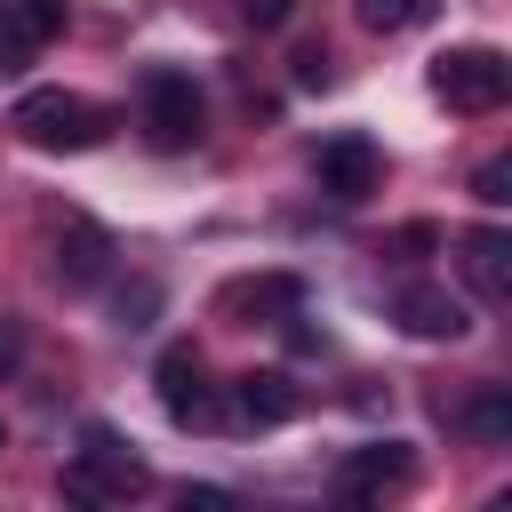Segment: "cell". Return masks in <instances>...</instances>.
Returning a JSON list of instances; mask_svg holds the SVG:
<instances>
[{"mask_svg": "<svg viewBox=\"0 0 512 512\" xmlns=\"http://www.w3.org/2000/svg\"><path fill=\"white\" fill-rule=\"evenodd\" d=\"M8 128H16L24 144H40V152H88V144L112 136L104 104H88V96H72V88H24L16 112H8Z\"/></svg>", "mask_w": 512, "mask_h": 512, "instance_id": "6da1fadb", "label": "cell"}, {"mask_svg": "<svg viewBox=\"0 0 512 512\" xmlns=\"http://www.w3.org/2000/svg\"><path fill=\"white\" fill-rule=\"evenodd\" d=\"M136 488H152L144 456H128V440L112 424H88L80 448H72V464H64V496L72 504H112V496H136Z\"/></svg>", "mask_w": 512, "mask_h": 512, "instance_id": "7a4b0ae2", "label": "cell"}, {"mask_svg": "<svg viewBox=\"0 0 512 512\" xmlns=\"http://www.w3.org/2000/svg\"><path fill=\"white\" fill-rule=\"evenodd\" d=\"M200 136H208V104H200L192 72L152 64V72H144V144H152V152H192Z\"/></svg>", "mask_w": 512, "mask_h": 512, "instance_id": "3957f363", "label": "cell"}, {"mask_svg": "<svg viewBox=\"0 0 512 512\" xmlns=\"http://www.w3.org/2000/svg\"><path fill=\"white\" fill-rule=\"evenodd\" d=\"M432 96L448 104V112H496L504 96H512V64H504V48H440L432 56Z\"/></svg>", "mask_w": 512, "mask_h": 512, "instance_id": "277c9868", "label": "cell"}, {"mask_svg": "<svg viewBox=\"0 0 512 512\" xmlns=\"http://www.w3.org/2000/svg\"><path fill=\"white\" fill-rule=\"evenodd\" d=\"M152 384H160L168 424H224V400L200 384V352H192V344H168L160 368H152Z\"/></svg>", "mask_w": 512, "mask_h": 512, "instance_id": "5b68a950", "label": "cell"}, {"mask_svg": "<svg viewBox=\"0 0 512 512\" xmlns=\"http://www.w3.org/2000/svg\"><path fill=\"white\" fill-rule=\"evenodd\" d=\"M312 168H320V192H328V200H368V192H376V176H384V152H376L360 128H344V136H328V144H320V160H312Z\"/></svg>", "mask_w": 512, "mask_h": 512, "instance_id": "8992f818", "label": "cell"}, {"mask_svg": "<svg viewBox=\"0 0 512 512\" xmlns=\"http://www.w3.org/2000/svg\"><path fill=\"white\" fill-rule=\"evenodd\" d=\"M296 408H304V392H296V384H288L280 368H248V376L232 384V416H240V424H256V432L288 424Z\"/></svg>", "mask_w": 512, "mask_h": 512, "instance_id": "52a82bcc", "label": "cell"}, {"mask_svg": "<svg viewBox=\"0 0 512 512\" xmlns=\"http://www.w3.org/2000/svg\"><path fill=\"white\" fill-rule=\"evenodd\" d=\"M400 328L424 336V344H456V336L472 328V312H464V296H448V288H408V296H400Z\"/></svg>", "mask_w": 512, "mask_h": 512, "instance_id": "ba28073f", "label": "cell"}, {"mask_svg": "<svg viewBox=\"0 0 512 512\" xmlns=\"http://www.w3.org/2000/svg\"><path fill=\"white\" fill-rule=\"evenodd\" d=\"M464 280L496 304V296H512V240L496 232V224H480V232H464Z\"/></svg>", "mask_w": 512, "mask_h": 512, "instance_id": "9c48e42d", "label": "cell"}, {"mask_svg": "<svg viewBox=\"0 0 512 512\" xmlns=\"http://www.w3.org/2000/svg\"><path fill=\"white\" fill-rule=\"evenodd\" d=\"M104 272H112V240H104L96 224H72V232L56 240V280H64V288H96Z\"/></svg>", "mask_w": 512, "mask_h": 512, "instance_id": "30bf717a", "label": "cell"}, {"mask_svg": "<svg viewBox=\"0 0 512 512\" xmlns=\"http://www.w3.org/2000/svg\"><path fill=\"white\" fill-rule=\"evenodd\" d=\"M408 472H416L408 440H376V448H360V456L344 464V496H376V488H400Z\"/></svg>", "mask_w": 512, "mask_h": 512, "instance_id": "8fae6325", "label": "cell"}, {"mask_svg": "<svg viewBox=\"0 0 512 512\" xmlns=\"http://www.w3.org/2000/svg\"><path fill=\"white\" fill-rule=\"evenodd\" d=\"M224 304H232V312H280V320H296V304H304V280H296V272L232 280V288H224Z\"/></svg>", "mask_w": 512, "mask_h": 512, "instance_id": "7c38bea8", "label": "cell"}, {"mask_svg": "<svg viewBox=\"0 0 512 512\" xmlns=\"http://www.w3.org/2000/svg\"><path fill=\"white\" fill-rule=\"evenodd\" d=\"M64 32V0H0V40L16 48H40Z\"/></svg>", "mask_w": 512, "mask_h": 512, "instance_id": "4fadbf2b", "label": "cell"}, {"mask_svg": "<svg viewBox=\"0 0 512 512\" xmlns=\"http://www.w3.org/2000/svg\"><path fill=\"white\" fill-rule=\"evenodd\" d=\"M464 432L488 440V448H504V440H512V392H504V384H480V392L464 400Z\"/></svg>", "mask_w": 512, "mask_h": 512, "instance_id": "5bb4252c", "label": "cell"}, {"mask_svg": "<svg viewBox=\"0 0 512 512\" xmlns=\"http://www.w3.org/2000/svg\"><path fill=\"white\" fill-rule=\"evenodd\" d=\"M352 8H360L368 32H408V24H424L440 0H352Z\"/></svg>", "mask_w": 512, "mask_h": 512, "instance_id": "9a60e30c", "label": "cell"}, {"mask_svg": "<svg viewBox=\"0 0 512 512\" xmlns=\"http://www.w3.org/2000/svg\"><path fill=\"white\" fill-rule=\"evenodd\" d=\"M472 200H480V208H504V200H512V160H480Z\"/></svg>", "mask_w": 512, "mask_h": 512, "instance_id": "2e32d148", "label": "cell"}, {"mask_svg": "<svg viewBox=\"0 0 512 512\" xmlns=\"http://www.w3.org/2000/svg\"><path fill=\"white\" fill-rule=\"evenodd\" d=\"M152 304H160V288H152V280H136V288L120 296V328H144V320H152Z\"/></svg>", "mask_w": 512, "mask_h": 512, "instance_id": "e0dca14e", "label": "cell"}, {"mask_svg": "<svg viewBox=\"0 0 512 512\" xmlns=\"http://www.w3.org/2000/svg\"><path fill=\"white\" fill-rule=\"evenodd\" d=\"M240 16H248L256 32H280V24L296 16V0H240Z\"/></svg>", "mask_w": 512, "mask_h": 512, "instance_id": "ac0fdd59", "label": "cell"}, {"mask_svg": "<svg viewBox=\"0 0 512 512\" xmlns=\"http://www.w3.org/2000/svg\"><path fill=\"white\" fill-rule=\"evenodd\" d=\"M296 88H328V48H304L296 56Z\"/></svg>", "mask_w": 512, "mask_h": 512, "instance_id": "d6986e66", "label": "cell"}, {"mask_svg": "<svg viewBox=\"0 0 512 512\" xmlns=\"http://www.w3.org/2000/svg\"><path fill=\"white\" fill-rule=\"evenodd\" d=\"M16 368H24V344H16V328H8V336H0V384H8Z\"/></svg>", "mask_w": 512, "mask_h": 512, "instance_id": "ffe728a7", "label": "cell"}, {"mask_svg": "<svg viewBox=\"0 0 512 512\" xmlns=\"http://www.w3.org/2000/svg\"><path fill=\"white\" fill-rule=\"evenodd\" d=\"M0 448H8V424H0Z\"/></svg>", "mask_w": 512, "mask_h": 512, "instance_id": "44dd1931", "label": "cell"}]
</instances>
